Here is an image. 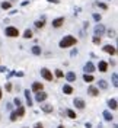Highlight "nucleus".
I'll list each match as a JSON object with an SVG mask.
<instances>
[{"mask_svg": "<svg viewBox=\"0 0 118 128\" xmlns=\"http://www.w3.org/2000/svg\"><path fill=\"white\" fill-rule=\"evenodd\" d=\"M77 44V38H74L73 35H66L64 38H61L60 40V42H58V47L60 48H70V47H74Z\"/></svg>", "mask_w": 118, "mask_h": 128, "instance_id": "f257e3e1", "label": "nucleus"}, {"mask_svg": "<svg viewBox=\"0 0 118 128\" xmlns=\"http://www.w3.org/2000/svg\"><path fill=\"white\" fill-rule=\"evenodd\" d=\"M5 34H6V36H9V38H18L21 32H19V29L15 28V26H8V28L5 29Z\"/></svg>", "mask_w": 118, "mask_h": 128, "instance_id": "f03ea898", "label": "nucleus"}, {"mask_svg": "<svg viewBox=\"0 0 118 128\" xmlns=\"http://www.w3.org/2000/svg\"><path fill=\"white\" fill-rule=\"evenodd\" d=\"M105 31H106V28H105L102 24L98 22V25H95V28H93V35H96V36H102L103 34H105Z\"/></svg>", "mask_w": 118, "mask_h": 128, "instance_id": "7ed1b4c3", "label": "nucleus"}, {"mask_svg": "<svg viewBox=\"0 0 118 128\" xmlns=\"http://www.w3.org/2000/svg\"><path fill=\"white\" fill-rule=\"evenodd\" d=\"M41 76H42V79L44 80H47V82H53V73L50 72V70H48V68H45V67H44V68H41Z\"/></svg>", "mask_w": 118, "mask_h": 128, "instance_id": "20e7f679", "label": "nucleus"}, {"mask_svg": "<svg viewBox=\"0 0 118 128\" xmlns=\"http://www.w3.org/2000/svg\"><path fill=\"white\" fill-rule=\"evenodd\" d=\"M47 98H48V95L44 92V90H39V92H37V93H35V100H37L38 104H41V102H45V100H47Z\"/></svg>", "mask_w": 118, "mask_h": 128, "instance_id": "39448f33", "label": "nucleus"}, {"mask_svg": "<svg viewBox=\"0 0 118 128\" xmlns=\"http://www.w3.org/2000/svg\"><path fill=\"white\" fill-rule=\"evenodd\" d=\"M39 106H41V111L45 112V114H51V112L54 111V106H53V104H45V102H41V104H39Z\"/></svg>", "mask_w": 118, "mask_h": 128, "instance_id": "423d86ee", "label": "nucleus"}, {"mask_svg": "<svg viewBox=\"0 0 118 128\" xmlns=\"http://www.w3.org/2000/svg\"><path fill=\"white\" fill-rule=\"evenodd\" d=\"M73 105H74L77 109H85V108H86V102H85L82 98H74V99H73Z\"/></svg>", "mask_w": 118, "mask_h": 128, "instance_id": "0eeeda50", "label": "nucleus"}, {"mask_svg": "<svg viewBox=\"0 0 118 128\" xmlns=\"http://www.w3.org/2000/svg\"><path fill=\"white\" fill-rule=\"evenodd\" d=\"M95 70H96V67L93 66V63H92V61H87V63L83 66V72H85V73H89V74H92Z\"/></svg>", "mask_w": 118, "mask_h": 128, "instance_id": "6e6552de", "label": "nucleus"}, {"mask_svg": "<svg viewBox=\"0 0 118 128\" xmlns=\"http://www.w3.org/2000/svg\"><path fill=\"white\" fill-rule=\"evenodd\" d=\"M64 16H60V18H55V19H53V22H51V25H53V28H60V26H63L64 24Z\"/></svg>", "mask_w": 118, "mask_h": 128, "instance_id": "1a4fd4ad", "label": "nucleus"}, {"mask_svg": "<svg viewBox=\"0 0 118 128\" xmlns=\"http://www.w3.org/2000/svg\"><path fill=\"white\" fill-rule=\"evenodd\" d=\"M102 50L106 52V54H109V56H115V54H117V50H115L114 45H103Z\"/></svg>", "mask_w": 118, "mask_h": 128, "instance_id": "9d476101", "label": "nucleus"}, {"mask_svg": "<svg viewBox=\"0 0 118 128\" xmlns=\"http://www.w3.org/2000/svg\"><path fill=\"white\" fill-rule=\"evenodd\" d=\"M31 90L34 92V93H37V92H39V90H44V84H42L41 82H34Z\"/></svg>", "mask_w": 118, "mask_h": 128, "instance_id": "9b49d317", "label": "nucleus"}, {"mask_svg": "<svg viewBox=\"0 0 118 128\" xmlns=\"http://www.w3.org/2000/svg\"><path fill=\"white\" fill-rule=\"evenodd\" d=\"M64 79L67 80L69 83H73V82H76V79H77V76H76V73L74 72H69L66 73V76H63Z\"/></svg>", "mask_w": 118, "mask_h": 128, "instance_id": "f8f14e48", "label": "nucleus"}, {"mask_svg": "<svg viewBox=\"0 0 118 128\" xmlns=\"http://www.w3.org/2000/svg\"><path fill=\"white\" fill-rule=\"evenodd\" d=\"M87 95H89V96H93V98L99 96V89L95 88V86H89V88H87Z\"/></svg>", "mask_w": 118, "mask_h": 128, "instance_id": "ddd939ff", "label": "nucleus"}, {"mask_svg": "<svg viewBox=\"0 0 118 128\" xmlns=\"http://www.w3.org/2000/svg\"><path fill=\"white\" fill-rule=\"evenodd\" d=\"M109 88V84H108V82L103 79H99L98 80V89H102V90H106V89Z\"/></svg>", "mask_w": 118, "mask_h": 128, "instance_id": "4468645a", "label": "nucleus"}, {"mask_svg": "<svg viewBox=\"0 0 118 128\" xmlns=\"http://www.w3.org/2000/svg\"><path fill=\"white\" fill-rule=\"evenodd\" d=\"M108 108H109V109H112V111H117L118 105H117V99H115V98L108 99Z\"/></svg>", "mask_w": 118, "mask_h": 128, "instance_id": "2eb2a0df", "label": "nucleus"}, {"mask_svg": "<svg viewBox=\"0 0 118 128\" xmlns=\"http://www.w3.org/2000/svg\"><path fill=\"white\" fill-rule=\"evenodd\" d=\"M25 93V99H26V105L28 106H32V98H31V92H29V89H26V90H24Z\"/></svg>", "mask_w": 118, "mask_h": 128, "instance_id": "dca6fc26", "label": "nucleus"}, {"mask_svg": "<svg viewBox=\"0 0 118 128\" xmlns=\"http://www.w3.org/2000/svg\"><path fill=\"white\" fill-rule=\"evenodd\" d=\"M98 70L101 73H106V70H108V63L106 61H99V64H98Z\"/></svg>", "mask_w": 118, "mask_h": 128, "instance_id": "f3484780", "label": "nucleus"}, {"mask_svg": "<svg viewBox=\"0 0 118 128\" xmlns=\"http://www.w3.org/2000/svg\"><path fill=\"white\" fill-rule=\"evenodd\" d=\"M102 115H103V120L106 121V122H111V121L114 120V115L111 114V111H103Z\"/></svg>", "mask_w": 118, "mask_h": 128, "instance_id": "a211bd4d", "label": "nucleus"}, {"mask_svg": "<svg viewBox=\"0 0 118 128\" xmlns=\"http://www.w3.org/2000/svg\"><path fill=\"white\" fill-rule=\"evenodd\" d=\"M63 92H64V95H71V93L74 92V89L71 88L70 84H64L63 86Z\"/></svg>", "mask_w": 118, "mask_h": 128, "instance_id": "6ab92c4d", "label": "nucleus"}, {"mask_svg": "<svg viewBox=\"0 0 118 128\" xmlns=\"http://www.w3.org/2000/svg\"><path fill=\"white\" fill-rule=\"evenodd\" d=\"M31 52L34 56H41V54H42V50H41V47H38V45H34L32 50H31Z\"/></svg>", "mask_w": 118, "mask_h": 128, "instance_id": "aec40b11", "label": "nucleus"}, {"mask_svg": "<svg viewBox=\"0 0 118 128\" xmlns=\"http://www.w3.org/2000/svg\"><path fill=\"white\" fill-rule=\"evenodd\" d=\"M66 115L70 118V120H76L77 118V115H76V112L73 111V109H66Z\"/></svg>", "mask_w": 118, "mask_h": 128, "instance_id": "412c9836", "label": "nucleus"}, {"mask_svg": "<svg viewBox=\"0 0 118 128\" xmlns=\"http://www.w3.org/2000/svg\"><path fill=\"white\" fill-rule=\"evenodd\" d=\"M83 80H85L86 83H92L95 79H93V76H92V74H89V73H85V74H83Z\"/></svg>", "mask_w": 118, "mask_h": 128, "instance_id": "4be33fe9", "label": "nucleus"}, {"mask_svg": "<svg viewBox=\"0 0 118 128\" xmlns=\"http://www.w3.org/2000/svg\"><path fill=\"white\" fill-rule=\"evenodd\" d=\"M16 114H18V118H22L25 115V108L21 105V106H18V109H16Z\"/></svg>", "mask_w": 118, "mask_h": 128, "instance_id": "5701e85b", "label": "nucleus"}, {"mask_svg": "<svg viewBox=\"0 0 118 128\" xmlns=\"http://www.w3.org/2000/svg\"><path fill=\"white\" fill-rule=\"evenodd\" d=\"M0 8L3 9V10H9V9L12 8V3L10 2H2L0 3Z\"/></svg>", "mask_w": 118, "mask_h": 128, "instance_id": "b1692460", "label": "nucleus"}, {"mask_svg": "<svg viewBox=\"0 0 118 128\" xmlns=\"http://www.w3.org/2000/svg\"><path fill=\"white\" fill-rule=\"evenodd\" d=\"M34 25H35L38 29H41V28H44V26H45V22H44V19H41V20H35Z\"/></svg>", "mask_w": 118, "mask_h": 128, "instance_id": "393cba45", "label": "nucleus"}, {"mask_svg": "<svg viewBox=\"0 0 118 128\" xmlns=\"http://www.w3.org/2000/svg\"><path fill=\"white\" fill-rule=\"evenodd\" d=\"M111 79H112V84H114V88H117L118 86V74L117 73H112V77H111Z\"/></svg>", "mask_w": 118, "mask_h": 128, "instance_id": "a878e982", "label": "nucleus"}, {"mask_svg": "<svg viewBox=\"0 0 118 128\" xmlns=\"http://www.w3.org/2000/svg\"><path fill=\"white\" fill-rule=\"evenodd\" d=\"M22 36H24L25 40L32 38V31H31V29H25V32H24V35H22Z\"/></svg>", "mask_w": 118, "mask_h": 128, "instance_id": "bb28decb", "label": "nucleus"}, {"mask_svg": "<svg viewBox=\"0 0 118 128\" xmlns=\"http://www.w3.org/2000/svg\"><path fill=\"white\" fill-rule=\"evenodd\" d=\"M105 34H106L109 38H114V36H115V34H117V31H115V29H108V31H105Z\"/></svg>", "mask_w": 118, "mask_h": 128, "instance_id": "cd10ccee", "label": "nucleus"}, {"mask_svg": "<svg viewBox=\"0 0 118 128\" xmlns=\"http://www.w3.org/2000/svg\"><path fill=\"white\" fill-rule=\"evenodd\" d=\"M10 121H12V122L18 121V114H16V111H12V112H10Z\"/></svg>", "mask_w": 118, "mask_h": 128, "instance_id": "c85d7f7f", "label": "nucleus"}, {"mask_svg": "<svg viewBox=\"0 0 118 128\" xmlns=\"http://www.w3.org/2000/svg\"><path fill=\"white\" fill-rule=\"evenodd\" d=\"M96 4H98V8L103 9V10H108V4H106V3H103V2H98Z\"/></svg>", "mask_w": 118, "mask_h": 128, "instance_id": "c756f323", "label": "nucleus"}, {"mask_svg": "<svg viewBox=\"0 0 118 128\" xmlns=\"http://www.w3.org/2000/svg\"><path fill=\"white\" fill-rule=\"evenodd\" d=\"M92 18H93L95 22H101V20H102V16L99 15V13H93V15H92Z\"/></svg>", "mask_w": 118, "mask_h": 128, "instance_id": "7c9ffc66", "label": "nucleus"}, {"mask_svg": "<svg viewBox=\"0 0 118 128\" xmlns=\"http://www.w3.org/2000/svg\"><path fill=\"white\" fill-rule=\"evenodd\" d=\"M92 41H93L95 45H101V41L102 40H101V36H96V35H95L93 38H92Z\"/></svg>", "mask_w": 118, "mask_h": 128, "instance_id": "2f4dec72", "label": "nucleus"}, {"mask_svg": "<svg viewBox=\"0 0 118 128\" xmlns=\"http://www.w3.org/2000/svg\"><path fill=\"white\" fill-rule=\"evenodd\" d=\"M63 76H64V73L61 72L60 68H57V70H55V77H57V79H61Z\"/></svg>", "mask_w": 118, "mask_h": 128, "instance_id": "473e14b6", "label": "nucleus"}, {"mask_svg": "<svg viewBox=\"0 0 118 128\" xmlns=\"http://www.w3.org/2000/svg\"><path fill=\"white\" fill-rule=\"evenodd\" d=\"M13 104H15V106L18 108V106H21V105H22V100H21L19 98H15V99H13Z\"/></svg>", "mask_w": 118, "mask_h": 128, "instance_id": "72a5a7b5", "label": "nucleus"}, {"mask_svg": "<svg viewBox=\"0 0 118 128\" xmlns=\"http://www.w3.org/2000/svg\"><path fill=\"white\" fill-rule=\"evenodd\" d=\"M77 54H79V50H77V48H71L70 57H74V56H77Z\"/></svg>", "mask_w": 118, "mask_h": 128, "instance_id": "f704fd0d", "label": "nucleus"}, {"mask_svg": "<svg viewBox=\"0 0 118 128\" xmlns=\"http://www.w3.org/2000/svg\"><path fill=\"white\" fill-rule=\"evenodd\" d=\"M5 89H6V92H12V83L8 82V83H6V86H5Z\"/></svg>", "mask_w": 118, "mask_h": 128, "instance_id": "c9c22d12", "label": "nucleus"}, {"mask_svg": "<svg viewBox=\"0 0 118 128\" xmlns=\"http://www.w3.org/2000/svg\"><path fill=\"white\" fill-rule=\"evenodd\" d=\"M8 70H9L8 67H5V66H0V73H6Z\"/></svg>", "mask_w": 118, "mask_h": 128, "instance_id": "e433bc0d", "label": "nucleus"}, {"mask_svg": "<svg viewBox=\"0 0 118 128\" xmlns=\"http://www.w3.org/2000/svg\"><path fill=\"white\" fill-rule=\"evenodd\" d=\"M15 76H18V77H24V72H15Z\"/></svg>", "mask_w": 118, "mask_h": 128, "instance_id": "4c0bfd02", "label": "nucleus"}, {"mask_svg": "<svg viewBox=\"0 0 118 128\" xmlns=\"http://www.w3.org/2000/svg\"><path fill=\"white\" fill-rule=\"evenodd\" d=\"M34 128H44L42 127V124H41V122H37V124H35V127Z\"/></svg>", "mask_w": 118, "mask_h": 128, "instance_id": "58836bf2", "label": "nucleus"}, {"mask_svg": "<svg viewBox=\"0 0 118 128\" xmlns=\"http://www.w3.org/2000/svg\"><path fill=\"white\" fill-rule=\"evenodd\" d=\"M85 127H86V128H92V124H90V122H86V124H85Z\"/></svg>", "mask_w": 118, "mask_h": 128, "instance_id": "ea45409f", "label": "nucleus"}, {"mask_svg": "<svg viewBox=\"0 0 118 128\" xmlns=\"http://www.w3.org/2000/svg\"><path fill=\"white\" fill-rule=\"evenodd\" d=\"M47 2H50V3H60V0H47Z\"/></svg>", "mask_w": 118, "mask_h": 128, "instance_id": "a19ab883", "label": "nucleus"}, {"mask_svg": "<svg viewBox=\"0 0 118 128\" xmlns=\"http://www.w3.org/2000/svg\"><path fill=\"white\" fill-rule=\"evenodd\" d=\"M2 96H3V92H2V89H0V99H2Z\"/></svg>", "mask_w": 118, "mask_h": 128, "instance_id": "79ce46f5", "label": "nucleus"}, {"mask_svg": "<svg viewBox=\"0 0 118 128\" xmlns=\"http://www.w3.org/2000/svg\"><path fill=\"white\" fill-rule=\"evenodd\" d=\"M112 128H118V125H117V124H114V125H112Z\"/></svg>", "mask_w": 118, "mask_h": 128, "instance_id": "37998d69", "label": "nucleus"}, {"mask_svg": "<svg viewBox=\"0 0 118 128\" xmlns=\"http://www.w3.org/2000/svg\"><path fill=\"white\" fill-rule=\"evenodd\" d=\"M57 128H64V125H58V127H57Z\"/></svg>", "mask_w": 118, "mask_h": 128, "instance_id": "c03bdc74", "label": "nucleus"}, {"mask_svg": "<svg viewBox=\"0 0 118 128\" xmlns=\"http://www.w3.org/2000/svg\"><path fill=\"white\" fill-rule=\"evenodd\" d=\"M0 118H2V116H0Z\"/></svg>", "mask_w": 118, "mask_h": 128, "instance_id": "a18cd8bd", "label": "nucleus"}, {"mask_svg": "<svg viewBox=\"0 0 118 128\" xmlns=\"http://www.w3.org/2000/svg\"><path fill=\"white\" fill-rule=\"evenodd\" d=\"M25 128H26V127H25Z\"/></svg>", "mask_w": 118, "mask_h": 128, "instance_id": "49530a36", "label": "nucleus"}]
</instances>
